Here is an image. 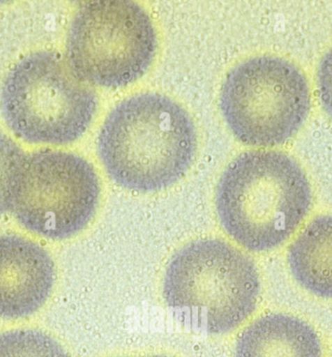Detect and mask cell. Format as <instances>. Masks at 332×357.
Instances as JSON below:
<instances>
[{"instance_id":"6da1fadb","label":"cell","mask_w":332,"mask_h":357,"mask_svg":"<svg viewBox=\"0 0 332 357\" xmlns=\"http://www.w3.org/2000/svg\"><path fill=\"white\" fill-rule=\"evenodd\" d=\"M197 138L189 114L160 93H141L111 111L98 136L109 177L131 192L165 190L190 169Z\"/></svg>"},{"instance_id":"7a4b0ae2","label":"cell","mask_w":332,"mask_h":357,"mask_svg":"<svg viewBox=\"0 0 332 357\" xmlns=\"http://www.w3.org/2000/svg\"><path fill=\"white\" fill-rule=\"evenodd\" d=\"M312 192L301 166L286 153L252 151L235 158L216 190L225 231L250 252L276 249L308 215Z\"/></svg>"},{"instance_id":"3957f363","label":"cell","mask_w":332,"mask_h":357,"mask_svg":"<svg viewBox=\"0 0 332 357\" xmlns=\"http://www.w3.org/2000/svg\"><path fill=\"white\" fill-rule=\"evenodd\" d=\"M261 281L254 261L220 239L195 240L171 257L163 282L167 308L188 328L222 335L257 308Z\"/></svg>"},{"instance_id":"277c9868","label":"cell","mask_w":332,"mask_h":357,"mask_svg":"<svg viewBox=\"0 0 332 357\" xmlns=\"http://www.w3.org/2000/svg\"><path fill=\"white\" fill-rule=\"evenodd\" d=\"M10 130L27 142L68 144L81 137L95 116V91L68 61L48 52L17 64L1 91Z\"/></svg>"},{"instance_id":"5b68a950","label":"cell","mask_w":332,"mask_h":357,"mask_svg":"<svg viewBox=\"0 0 332 357\" xmlns=\"http://www.w3.org/2000/svg\"><path fill=\"white\" fill-rule=\"evenodd\" d=\"M157 51L155 27L130 0L88 2L69 29L66 61L88 85L120 88L137 81Z\"/></svg>"},{"instance_id":"8992f818","label":"cell","mask_w":332,"mask_h":357,"mask_svg":"<svg viewBox=\"0 0 332 357\" xmlns=\"http://www.w3.org/2000/svg\"><path fill=\"white\" fill-rule=\"evenodd\" d=\"M308 83L294 64L276 56L248 59L229 72L220 110L240 142L272 147L292 138L310 110Z\"/></svg>"},{"instance_id":"52a82bcc","label":"cell","mask_w":332,"mask_h":357,"mask_svg":"<svg viewBox=\"0 0 332 357\" xmlns=\"http://www.w3.org/2000/svg\"><path fill=\"white\" fill-rule=\"evenodd\" d=\"M99 199L98 176L88 161L70 153L43 151L26 158L12 211L29 231L59 241L88 227Z\"/></svg>"},{"instance_id":"ba28073f","label":"cell","mask_w":332,"mask_h":357,"mask_svg":"<svg viewBox=\"0 0 332 357\" xmlns=\"http://www.w3.org/2000/svg\"><path fill=\"white\" fill-rule=\"evenodd\" d=\"M56 268L41 245L17 235L0 236V319L31 316L53 290Z\"/></svg>"},{"instance_id":"9c48e42d","label":"cell","mask_w":332,"mask_h":357,"mask_svg":"<svg viewBox=\"0 0 332 357\" xmlns=\"http://www.w3.org/2000/svg\"><path fill=\"white\" fill-rule=\"evenodd\" d=\"M234 357H323L321 341L305 321L285 314L259 317L238 337Z\"/></svg>"},{"instance_id":"30bf717a","label":"cell","mask_w":332,"mask_h":357,"mask_svg":"<svg viewBox=\"0 0 332 357\" xmlns=\"http://www.w3.org/2000/svg\"><path fill=\"white\" fill-rule=\"evenodd\" d=\"M287 262L303 289L332 299V215L312 220L289 247Z\"/></svg>"},{"instance_id":"8fae6325","label":"cell","mask_w":332,"mask_h":357,"mask_svg":"<svg viewBox=\"0 0 332 357\" xmlns=\"http://www.w3.org/2000/svg\"><path fill=\"white\" fill-rule=\"evenodd\" d=\"M0 357H69L53 337L34 329L0 334Z\"/></svg>"},{"instance_id":"7c38bea8","label":"cell","mask_w":332,"mask_h":357,"mask_svg":"<svg viewBox=\"0 0 332 357\" xmlns=\"http://www.w3.org/2000/svg\"><path fill=\"white\" fill-rule=\"evenodd\" d=\"M24 160L19 146L0 132V215L12 210Z\"/></svg>"},{"instance_id":"4fadbf2b","label":"cell","mask_w":332,"mask_h":357,"mask_svg":"<svg viewBox=\"0 0 332 357\" xmlns=\"http://www.w3.org/2000/svg\"><path fill=\"white\" fill-rule=\"evenodd\" d=\"M318 88L324 110L332 116V48L324 56L319 66Z\"/></svg>"},{"instance_id":"5bb4252c","label":"cell","mask_w":332,"mask_h":357,"mask_svg":"<svg viewBox=\"0 0 332 357\" xmlns=\"http://www.w3.org/2000/svg\"><path fill=\"white\" fill-rule=\"evenodd\" d=\"M145 357H168L165 356H145Z\"/></svg>"}]
</instances>
